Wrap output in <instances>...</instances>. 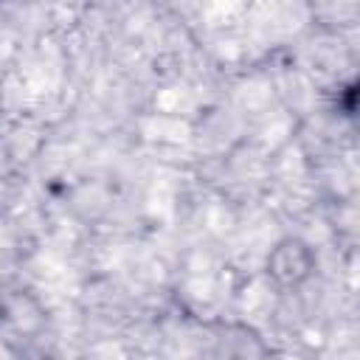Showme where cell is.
I'll use <instances>...</instances> for the list:
<instances>
[{
    "instance_id": "2",
    "label": "cell",
    "mask_w": 360,
    "mask_h": 360,
    "mask_svg": "<svg viewBox=\"0 0 360 360\" xmlns=\"http://www.w3.org/2000/svg\"><path fill=\"white\" fill-rule=\"evenodd\" d=\"M315 270V253L304 239L287 236L267 256V276L278 287H298Z\"/></svg>"
},
{
    "instance_id": "1",
    "label": "cell",
    "mask_w": 360,
    "mask_h": 360,
    "mask_svg": "<svg viewBox=\"0 0 360 360\" xmlns=\"http://www.w3.org/2000/svg\"><path fill=\"white\" fill-rule=\"evenodd\" d=\"M205 360H270V346L245 321H211L205 326Z\"/></svg>"
}]
</instances>
